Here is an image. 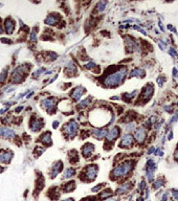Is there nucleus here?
<instances>
[{
  "mask_svg": "<svg viewBox=\"0 0 178 201\" xmlns=\"http://www.w3.org/2000/svg\"><path fill=\"white\" fill-rule=\"evenodd\" d=\"M93 151V146L92 145H89V143H87L86 146H84L83 148V155L85 156V157H88V156L90 155V153Z\"/></svg>",
  "mask_w": 178,
  "mask_h": 201,
  "instance_id": "10",
  "label": "nucleus"
},
{
  "mask_svg": "<svg viewBox=\"0 0 178 201\" xmlns=\"http://www.w3.org/2000/svg\"><path fill=\"white\" fill-rule=\"evenodd\" d=\"M129 188H130V186H129L128 183L127 184H124V186H120V188L117 190V193L118 194H123V193H125L127 190H129Z\"/></svg>",
  "mask_w": 178,
  "mask_h": 201,
  "instance_id": "19",
  "label": "nucleus"
},
{
  "mask_svg": "<svg viewBox=\"0 0 178 201\" xmlns=\"http://www.w3.org/2000/svg\"><path fill=\"white\" fill-rule=\"evenodd\" d=\"M41 141L44 143H51V141H50V133L49 132H47V133L44 134V136H43L42 138H41Z\"/></svg>",
  "mask_w": 178,
  "mask_h": 201,
  "instance_id": "18",
  "label": "nucleus"
},
{
  "mask_svg": "<svg viewBox=\"0 0 178 201\" xmlns=\"http://www.w3.org/2000/svg\"><path fill=\"white\" fill-rule=\"evenodd\" d=\"M135 137H136V139H137V141H143L144 139H145L146 133H145V131H144V129L141 128V129H138V130L136 131Z\"/></svg>",
  "mask_w": 178,
  "mask_h": 201,
  "instance_id": "11",
  "label": "nucleus"
},
{
  "mask_svg": "<svg viewBox=\"0 0 178 201\" xmlns=\"http://www.w3.org/2000/svg\"><path fill=\"white\" fill-rule=\"evenodd\" d=\"M93 134H94V136L96 138L101 139V138H103L104 136L107 134V131L104 130V129H98V130H95L94 132H93Z\"/></svg>",
  "mask_w": 178,
  "mask_h": 201,
  "instance_id": "12",
  "label": "nucleus"
},
{
  "mask_svg": "<svg viewBox=\"0 0 178 201\" xmlns=\"http://www.w3.org/2000/svg\"><path fill=\"white\" fill-rule=\"evenodd\" d=\"M2 170H3V169L1 168V167H0V173H1V172H2Z\"/></svg>",
  "mask_w": 178,
  "mask_h": 201,
  "instance_id": "22",
  "label": "nucleus"
},
{
  "mask_svg": "<svg viewBox=\"0 0 178 201\" xmlns=\"http://www.w3.org/2000/svg\"><path fill=\"white\" fill-rule=\"evenodd\" d=\"M132 141H133L132 136H131L130 134H126V135H124L123 138H122V146L123 147L131 146V145H132Z\"/></svg>",
  "mask_w": 178,
  "mask_h": 201,
  "instance_id": "8",
  "label": "nucleus"
},
{
  "mask_svg": "<svg viewBox=\"0 0 178 201\" xmlns=\"http://www.w3.org/2000/svg\"><path fill=\"white\" fill-rule=\"evenodd\" d=\"M15 135L14 131H12L8 128H1L0 129V136H2L4 138H11Z\"/></svg>",
  "mask_w": 178,
  "mask_h": 201,
  "instance_id": "7",
  "label": "nucleus"
},
{
  "mask_svg": "<svg viewBox=\"0 0 178 201\" xmlns=\"http://www.w3.org/2000/svg\"><path fill=\"white\" fill-rule=\"evenodd\" d=\"M62 170V162H58L53 167V177H55L56 175H58L59 172Z\"/></svg>",
  "mask_w": 178,
  "mask_h": 201,
  "instance_id": "17",
  "label": "nucleus"
},
{
  "mask_svg": "<svg viewBox=\"0 0 178 201\" xmlns=\"http://www.w3.org/2000/svg\"><path fill=\"white\" fill-rule=\"evenodd\" d=\"M83 88L82 87H78V88H75V91H73V93H72V98H75V100H79V98H81V96L83 94Z\"/></svg>",
  "mask_w": 178,
  "mask_h": 201,
  "instance_id": "14",
  "label": "nucleus"
},
{
  "mask_svg": "<svg viewBox=\"0 0 178 201\" xmlns=\"http://www.w3.org/2000/svg\"><path fill=\"white\" fill-rule=\"evenodd\" d=\"M75 171L73 168H70V169H67V170H65V172H64V177L65 178H70V177H72L73 175H75Z\"/></svg>",
  "mask_w": 178,
  "mask_h": 201,
  "instance_id": "15",
  "label": "nucleus"
},
{
  "mask_svg": "<svg viewBox=\"0 0 178 201\" xmlns=\"http://www.w3.org/2000/svg\"><path fill=\"white\" fill-rule=\"evenodd\" d=\"M125 74H126V69H120V70H117L116 72L109 75V77L105 80V83L107 84V85H110V86L117 85V84L122 83V81H124Z\"/></svg>",
  "mask_w": 178,
  "mask_h": 201,
  "instance_id": "1",
  "label": "nucleus"
},
{
  "mask_svg": "<svg viewBox=\"0 0 178 201\" xmlns=\"http://www.w3.org/2000/svg\"><path fill=\"white\" fill-rule=\"evenodd\" d=\"M118 134H120V129H118V128H112L107 134H106V137H107V139L109 141H114L116 137H117Z\"/></svg>",
  "mask_w": 178,
  "mask_h": 201,
  "instance_id": "5",
  "label": "nucleus"
},
{
  "mask_svg": "<svg viewBox=\"0 0 178 201\" xmlns=\"http://www.w3.org/2000/svg\"><path fill=\"white\" fill-rule=\"evenodd\" d=\"M77 130H78V124L75 123V122H70L65 128L66 133L68 135H72V136L77 133Z\"/></svg>",
  "mask_w": 178,
  "mask_h": 201,
  "instance_id": "3",
  "label": "nucleus"
},
{
  "mask_svg": "<svg viewBox=\"0 0 178 201\" xmlns=\"http://www.w3.org/2000/svg\"><path fill=\"white\" fill-rule=\"evenodd\" d=\"M42 105L46 108V110H50V109L53 108V105H55V100H45L42 103Z\"/></svg>",
  "mask_w": 178,
  "mask_h": 201,
  "instance_id": "13",
  "label": "nucleus"
},
{
  "mask_svg": "<svg viewBox=\"0 0 178 201\" xmlns=\"http://www.w3.org/2000/svg\"><path fill=\"white\" fill-rule=\"evenodd\" d=\"M96 172H98V169L95 166H90L87 168V171H86V176L88 177L89 180H93L96 176Z\"/></svg>",
  "mask_w": 178,
  "mask_h": 201,
  "instance_id": "4",
  "label": "nucleus"
},
{
  "mask_svg": "<svg viewBox=\"0 0 178 201\" xmlns=\"http://www.w3.org/2000/svg\"><path fill=\"white\" fill-rule=\"evenodd\" d=\"M14 28H15V22L12 19H8L5 21V30H6V33L12 34Z\"/></svg>",
  "mask_w": 178,
  "mask_h": 201,
  "instance_id": "9",
  "label": "nucleus"
},
{
  "mask_svg": "<svg viewBox=\"0 0 178 201\" xmlns=\"http://www.w3.org/2000/svg\"><path fill=\"white\" fill-rule=\"evenodd\" d=\"M57 22H58V18H55V16H49L45 20L46 24H49V25H55Z\"/></svg>",
  "mask_w": 178,
  "mask_h": 201,
  "instance_id": "16",
  "label": "nucleus"
},
{
  "mask_svg": "<svg viewBox=\"0 0 178 201\" xmlns=\"http://www.w3.org/2000/svg\"><path fill=\"white\" fill-rule=\"evenodd\" d=\"M104 201H116V199L115 198H109V199H106V200H104Z\"/></svg>",
  "mask_w": 178,
  "mask_h": 201,
  "instance_id": "20",
  "label": "nucleus"
},
{
  "mask_svg": "<svg viewBox=\"0 0 178 201\" xmlns=\"http://www.w3.org/2000/svg\"><path fill=\"white\" fill-rule=\"evenodd\" d=\"M2 33V30H1V27H0V34Z\"/></svg>",
  "mask_w": 178,
  "mask_h": 201,
  "instance_id": "23",
  "label": "nucleus"
},
{
  "mask_svg": "<svg viewBox=\"0 0 178 201\" xmlns=\"http://www.w3.org/2000/svg\"><path fill=\"white\" fill-rule=\"evenodd\" d=\"M132 169V163L130 161H126V162L122 163L120 167L113 170L112 175L113 177H122V176H125L130 172V170Z\"/></svg>",
  "mask_w": 178,
  "mask_h": 201,
  "instance_id": "2",
  "label": "nucleus"
},
{
  "mask_svg": "<svg viewBox=\"0 0 178 201\" xmlns=\"http://www.w3.org/2000/svg\"><path fill=\"white\" fill-rule=\"evenodd\" d=\"M63 201H73V199H66V200H63Z\"/></svg>",
  "mask_w": 178,
  "mask_h": 201,
  "instance_id": "21",
  "label": "nucleus"
},
{
  "mask_svg": "<svg viewBox=\"0 0 178 201\" xmlns=\"http://www.w3.org/2000/svg\"><path fill=\"white\" fill-rule=\"evenodd\" d=\"M12 152H5V151H2L0 152V162L3 163H8L10 162V160L12 159Z\"/></svg>",
  "mask_w": 178,
  "mask_h": 201,
  "instance_id": "6",
  "label": "nucleus"
}]
</instances>
